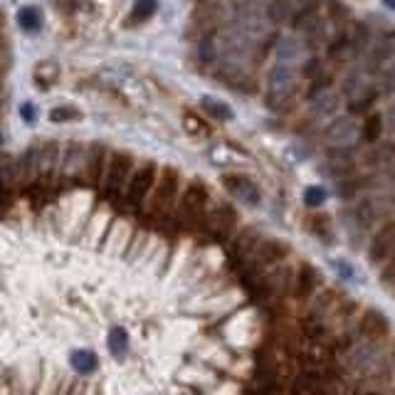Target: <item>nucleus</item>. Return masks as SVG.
Segmentation results:
<instances>
[{
	"label": "nucleus",
	"instance_id": "f257e3e1",
	"mask_svg": "<svg viewBox=\"0 0 395 395\" xmlns=\"http://www.w3.org/2000/svg\"><path fill=\"white\" fill-rule=\"evenodd\" d=\"M264 102L269 109H287V104L292 102L294 92H297V69L287 62H277L269 67L267 77H264Z\"/></svg>",
	"mask_w": 395,
	"mask_h": 395
},
{
	"label": "nucleus",
	"instance_id": "f03ea898",
	"mask_svg": "<svg viewBox=\"0 0 395 395\" xmlns=\"http://www.w3.org/2000/svg\"><path fill=\"white\" fill-rule=\"evenodd\" d=\"M363 54V47L353 40L351 33H341L326 45V59L336 67H346V64L356 62Z\"/></svg>",
	"mask_w": 395,
	"mask_h": 395
},
{
	"label": "nucleus",
	"instance_id": "7ed1b4c3",
	"mask_svg": "<svg viewBox=\"0 0 395 395\" xmlns=\"http://www.w3.org/2000/svg\"><path fill=\"white\" fill-rule=\"evenodd\" d=\"M215 77L220 82H225V87L235 89V92H242V94L254 92V77L240 62H223L218 67V72H215Z\"/></svg>",
	"mask_w": 395,
	"mask_h": 395
},
{
	"label": "nucleus",
	"instance_id": "20e7f679",
	"mask_svg": "<svg viewBox=\"0 0 395 395\" xmlns=\"http://www.w3.org/2000/svg\"><path fill=\"white\" fill-rule=\"evenodd\" d=\"M324 138H326L331 146H351L358 138V126L351 117H334L331 122L324 129Z\"/></svg>",
	"mask_w": 395,
	"mask_h": 395
},
{
	"label": "nucleus",
	"instance_id": "39448f33",
	"mask_svg": "<svg viewBox=\"0 0 395 395\" xmlns=\"http://www.w3.org/2000/svg\"><path fill=\"white\" fill-rule=\"evenodd\" d=\"M223 186L228 188V193L232 198H237L240 203L244 205H259L262 200V193L259 188L249 181L247 176H240V173H230V176H223Z\"/></svg>",
	"mask_w": 395,
	"mask_h": 395
},
{
	"label": "nucleus",
	"instance_id": "423d86ee",
	"mask_svg": "<svg viewBox=\"0 0 395 395\" xmlns=\"http://www.w3.org/2000/svg\"><path fill=\"white\" fill-rule=\"evenodd\" d=\"M153 183H156V166L153 163H146V166H141L136 173H134L131 178H129V203L138 205L143 198L151 193Z\"/></svg>",
	"mask_w": 395,
	"mask_h": 395
},
{
	"label": "nucleus",
	"instance_id": "0eeeda50",
	"mask_svg": "<svg viewBox=\"0 0 395 395\" xmlns=\"http://www.w3.org/2000/svg\"><path fill=\"white\" fill-rule=\"evenodd\" d=\"M131 156L126 153H112L107 163V188L109 191H119L124 183L131 178Z\"/></svg>",
	"mask_w": 395,
	"mask_h": 395
},
{
	"label": "nucleus",
	"instance_id": "6e6552de",
	"mask_svg": "<svg viewBox=\"0 0 395 395\" xmlns=\"http://www.w3.org/2000/svg\"><path fill=\"white\" fill-rule=\"evenodd\" d=\"M391 59H395V35H388V37L378 40V42H371L366 54V69L368 72H376V69H383Z\"/></svg>",
	"mask_w": 395,
	"mask_h": 395
},
{
	"label": "nucleus",
	"instance_id": "1a4fd4ad",
	"mask_svg": "<svg viewBox=\"0 0 395 395\" xmlns=\"http://www.w3.org/2000/svg\"><path fill=\"white\" fill-rule=\"evenodd\" d=\"M319 15H322V5L319 0H307L302 8H297L289 18L292 30H309L314 23H319Z\"/></svg>",
	"mask_w": 395,
	"mask_h": 395
},
{
	"label": "nucleus",
	"instance_id": "9d476101",
	"mask_svg": "<svg viewBox=\"0 0 395 395\" xmlns=\"http://www.w3.org/2000/svg\"><path fill=\"white\" fill-rule=\"evenodd\" d=\"M33 79L37 84V89L47 92L49 87H54L59 79V64L57 62H49V59H42V62L35 64L33 69Z\"/></svg>",
	"mask_w": 395,
	"mask_h": 395
},
{
	"label": "nucleus",
	"instance_id": "9b49d317",
	"mask_svg": "<svg viewBox=\"0 0 395 395\" xmlns=\"http://www.w3.org/2000/svg\"><path fill=\"white\" fill-rule=\"evenodd\" d=\"M338 102H341V97H338L334 89H326V92L312 97V114L314 117H319V119L334 117L336 109H338Z\"/></svg>",
	"mask_w": 395,
	"mask_h": 395
},
{
	"label": "nucleus",
	"instance_id": "f8f14e48",
	"mask_svg": "<svg viewBox=\"0 0 395 395\" xmlns=\"http://www.w3.org/2000/svg\"><path fill=\"white\" fill-rule=\"evenodd\" d=\"M15 20H18L20 30H23V33H28V35H37L40 30H42V25H45L42 10L35 8V5H25V8H20L18 18H15Z\"/></svg>",
	"mask_w": 395,
	"mask_h": 395
},
{
	"label": "nucleus",
	"instance_id": "ddd939ff",
	"mask_svg": "<svg viewBox=\"0 0 395 395\" xmlns=\"http://www.w3.org/2000/svg\"><path fill=\"white\" fill-rule=\"evenodd\" d=\"M178 188V176L176 171H163V178L156 186V196H153V205L156 208H166L168 200H173V193Z\"/></svg>",
	"mask_w": 395,
	"mask_h": 395
},
{
	"label": "nucleus",
	"instance_id": "4468645a",
	"mask_svg": "<svg viewBox=\"0 0 395 395\" xmlns=\"http://www.w3.org/2000/svg\"><path fill=\"white\" fill-rule=\"evenodd\" d=\"M200 109H203L213 122H232V117H235L232 109H230V104L220 102V99H215V97L200 99Z\"/></svg>",
	"mask_w": 395,
	"mask_h": 395
},
{
	"label": "nucleus",
	"instance_id": "2eb2a0df",
	"mask_svg": "<svg viewBox=\"0 0 395 395\" xmlns=\"http://www.w3.org/2000/svg\"><path fill=\"white\" fill-rule=\"evenodd\" d=\"M156 0H134V5H131V13H129V18H126V23L129 25H143V23H148V20L156 15Z\"/></svg>",
	"mask_w": 395,
	"mask_h": 395
},
{
	"label": "nucleus",
	"instance_id": "dca6fc26",
	"mask_svg": "<svg viewBox=\"0 0 395 395\" xmlns=\"http://www.w3.org/2000/svg\"><path fill=\"white\" fill-rule=\"evenodd\" d=\"M69 363H72V368L74 371H79V373H94L99 368V358H97V353H92V351H84V348H77V351H72L69 353Z\"/></svg>",
	"mask_w": 395,
	"mask_h": 395
},
{
	"label": "nucleus",
	"instance_id": "f3484780",
	"mask_svg": "<svg viewBox=\"0 0 395 395\" xmlns=\"http://www.w3.org/2000/svg\"><path fill=\"white\" fill-rule=\"evenodd\" d=\"M205 188L200 186V183H196V186H191L186 191V196H183V203H181V210L186 215H196L200 213V210L205 208Z\"/></svg>",
	"mask_w": 395,
	"mask_h": 395
},
{
	"label": "nucleus",
	"instance_id": "a211bd4d",
	"mask_svg": "<svg viewBox=\"0 0 395 395\" xmlns=\"http://www.w3.org/2000/svg\"><path fill=\"white\" fill-rule=\"evenodd\" d=\"M395 247V225H386V228L378 232L376 242H373V252L371 257L373 259H383L388 252Z\"/></svg>",
	"mask_w": 395,
	"mask_h": 395
},
{
	"label": "nucleus",
	"instance_id": "6ab92c4d",
	"mask_svg": "<svg viewBox=\"0 0 395 395\" xmlns=\"http://www.w3.org/2000/svg\"><path fill=\"white\" fill-rule=\"evenodd\" d=\"M292 0H269L267 5V20L272 25H284L292 18Z\"/></svg>",
	"mask_w": 395,
	"mask_h": 395
},
{
	"label": "nucleus",
	"instance_id": "aec40b11",
	"mask_svg": "<svg viewBox=\"0 0 395 395\" xmlns=\"http://www.w3.org/2000/svg\"><path fill=\"white\" fill-rule=\"evenodd\" d=\"M358 134H361L363 141L376 143L378 138H381V134H383V117H381V114H371V117H368L366 122L361 124Z\"/></svg>",
	"mask_w": 395,
	"mask_h": 395
},
{
	"label": "nucleus",
	"instance_id": "412c9836",
	"mask_svg": "<svg viewBox=\"0 0 395 395\" xmlns=\"http://www.w3.org/2000/svg\"><path fill=\"white\" fill-rule=\"evenodd\" d=\"M126 348H129V336H126V331H124L122 326L112 329V331H109V351H112V356L122 361V358L126 356Z\"/></svg>",
	"mask_w": 395,
	"mask_h": 395
},
{
	"label": "nucleus",
	"instance_id": "4be33fe9",
	"mask_svg": "<svg viewBox=\"0 0 395 395\" xmlns=\"http://www.w3.org/2000/svg\"><path fill=\"white\" fill-rule=\"evenodd\" d=\"M302 47L304 45L302 42H297V40H292V37H284V40H279V45H277V62H294V59L302 54Z\"/></svg>",
	"mask_w": 395,
	"mask_h": 395
},
{
	"label": "nucleus",
	"instance_id": "5701e85b",
	"mask_svg": "<svg viewBox=\"0 0 395 395\" xmlns=\"http://www.w3.org/2000/svg\"><path fill=\"white\" fill-rule=\"evenodd\" d=\"M82 161H87V151H84L79 143H72V146L67 148V153H64V158H62V171L74 173L79 166H84Z\"/></svg>",
	"mask_w": 395,
	"mask_h": 395
},
{
	"label": "nucleus",
	"instance_id": "b1692460",
	"mask_svg": "<svg viewBox=\"0 0 395 395\" xmlns=\"http://www.w3.org/2000/svg\"><path fill=\"white\" fill-rule=\"evenodd\" d=\"M366 79H363V74L361 72H351L348 74L346 79H343V84H341V94L346 99H353V97H358L361 92H366Z\"/></svg>",
	"mask_w": 395,
	"mask_h": 395
},
{
	"label": "nucleus",
	"instance_id": "393cba45",
	"mask_svg": "<svg viewBox=\"0 0 395 395\" xmlns=\"http://www.w3.org/2000/svg\"><path fill=\"white\" fill-rule=\"evenodd\" d=\"M79 119H82V112L77 107H69V104L54 107L49 112V122L52 124H69V122H79Z\"/></svg>",
	"mask_w": 395,
	"mask_h": 395
},
{
	"label": "nucleus",
	"instance_id": "a878e982",
	"mask_svg": "<svg viewBox=\"0 0 395 395\" xmlns=\"http://www.w3.org/2000/svg\"><path fill=\"white\" fill-rule=\"evenodd\" d=\"M378 99V92L376 89H366V92H361L358 97L348 99V109H351V114H363L371 109V104Z\"/></svg>",
	"mask_w": 395,
	"mask_h": 395
},
{
	"label": "nucleus",
	"instance_id": "bb28decb",
	"mask_svg": "<svg viewBox=\"0 0 395 395\" xmlns=\"http://www.w3.org/2000/svg\"><path fill=\"white\" fill-rule=\"evenodd\" d=\"M104 158H107V151H104L102 146H92L87 151V171H89V178H99V173H102V166H104Z\"/></svg>",
	"mask_w": 395,
	"mask_h": 395
},
{
	"label": "nucleus",
	"instance_id": "cd10ccee",
	"mask_svg": "<svg viewBox=\"0 0 395 395\" xmlns=\"http://www.w3.org/2000/svg\"><path fill=\"white\" fill-rule=\"evenodd\" d=\"M183 126H186V131L193 134V136H208L210 134V126L205 124V119H200L198 114H193V112L183 114Z\"/></svg>",
	"mask_w": 395,
	"mask_h": 395
},
{
	"label": "nucleus",
	"instance_id": "c85d7f7f",
	"mask_svg": "<svg viewBox=\"0 0 395 395\" xmlns=\"http://www.w3.org/2000/svg\"><path fill=\"white\" fill-rule=\"evenodd\" d=\"M307 33V45L309 47H317V45H326L329 42V30L326 25L319 20V23H314L309 30H304Z\"/></svg>",
	"mask_w": 395,
	"mask_h": 395
},
{
	"label": "nucleus",
	"instance_id": "c756f323",
	"mask_svg": "<svg viewBox=\"0 0 395 395\" xmlns=\"http://www.w3.org/2000/svg\"><path fill=\"white\" fill-rule=\"evenodd\" d=\"M381 92L383 94L395 92V59H391V62L381 69Z\"/></svg>",
	"mask_w": 395,
	"mask_h": 395
},
{
	"label": "nucleus",
	"instance_id": "7c9ffc66",
	"mask_svg": "<svg viewBox=\"0 0 395 395\" xmlns=\"http://www.w3.org/2000/svg\"><path fill=\"white\" fill-rule=\"evenodd\" d=\"M319 74H324V62H322V57L307 59V62H304V67H302V77L312 82V79H317Z\"/></svg>",
	"mask_w": 395,
	"mask_h": 395
},
{
	"label": "nucleus",
	"instance_id": "2f4dec72",
	"mask_svg": "<svg viewBox=\"0 0 395 395\" xmlns=\"http://www.w3.org/2000/svg\"><path fill=\"white\" fill-rule=\"evenodd\" d=\"M324 200H326V191H324L322 186H312V188H307V193H304V203H307L309 208H319Z\"/></svg>",
	"mask_w": 395,
	"mask_h": 395
},
{
	"label": "nucleus",
	"instance_id": "473e14b6",
	"mask_svg": "<svg viewBox=\"0 0 395 395\" xmlns=\"http://www.w3.org/2000/svg\"><path fill=\"white\" fill-rule=\"evenodd\" d=\"M20 117H23L25 124H35L37 122V107L30 104V102H25L23 107H20Z\"/></svg>",
	"mask_w": 395,
	"mask_h": 395
},
{
	"label": "nucleus",
	"instance_id": "72a5a7b5",
	"mask_svg": "<svg viewBox=\"0 0 395 395\" xmlns=\"http://www.w3.org/2000/svg\"><path fill=\"white\" fill-rule=\"evenodd\" d=\"M386 124L391 129H395V99L391 104H388V112H386Z\"/></svg>",
	"mask_w": 395,
	"mask_h": 395
},
{
	"label": "nucleus",
	"instance_id": "f704fd0d",
	"mask_svg": "<svg viewBox=\"0 0 395 395\" xmlns=\"http://www.w3.org/2000/svg\"><path fill=\"white\" fill-rule=\"evenodd\" d=\"M383 5H388L391 10H395V0H383Z\"/></svg>",
	"mask_w": 395,
	"mask_h": 395
},
{
	"label": "nucleus",
	"instance_id": "c9c22d12",
	"mask_svg": "<svg viewBox=\"0 0 395 395\" xmlns=\"http://www.w3.org/2000/svg\"><path fill=\"white\" fill-rule=\"evenodd\" d=\"M5 52V45H3V37H0V54Z\"/></svg>",
	"mask_w": 395,
	"mask_h": 395
}]
</instances>
